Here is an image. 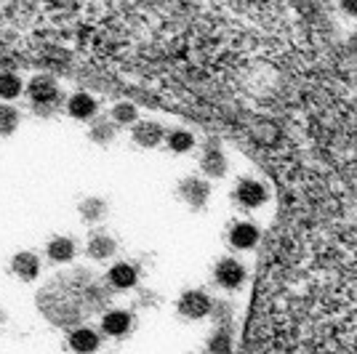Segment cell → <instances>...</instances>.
Returning a JSON list of instances; mask_svg holds the SVG:
<instances>
[{"mask_svg":"<svg viewBox=\"0 0 357 354\" xmlns=\"http://www.w3.org/2000/svg\"><path fill=\"white\" fill-rule=\"evenodd\" d=\"M211 311H213V301L203 291H187L178 298V314L187 317V320H203Z\"/></svg>","mask_w":357,"mask_h":354,"instance_id":"cell-1","label":"cell"},{"mask_svg":"<svg viewBox=\"0 0 357 354\" xmlns=\"http://www.w3.org/2000/svg\"><path fill=\"white\" fill-rule=\"evenodd\" d=\"M267 197H269L267 187H264L261 181H256V178H243V181H238V187H235V200H238V206L248 208V210L264 206Z\"/></svg>","mask_w":357,"mask_h":354,"instance_id":"cell-2","label":"cell"},{"mask_svg":"<svg viewBox=\"0 0 357 354\" xmlns=\"http://www.w3.org/2000/svg\"><path fill=\"white\" fill-rule=\"evenodd\" d=\"M27 96H30L32 104H59V86H56L54 77L38 75L27 86Z\"/></svg>","mask_w":357,"mask_h":354,"instance_id":"cell-3","label":"cell"},{"mask_svg":"<svg viewBox=\"0 0 357 354\" xmlns=\"http://www.w3.org/2000/svg\"><path fill=\"white\" fill-rule=\"evenodd\" d=\"M213 277L227 291H238L240 285L245 282V266L235 261V259H222L213 269Z\"/></svg>","mask_w":357,"mask_h":354,"instance_id":"cell-4","label":"cell"},{"mask_svg":"<svg viewBox=\"0 0 357 354\" xmlns=\"http://www.w3.org/2000/svg\"><path fill=\"white\" fill-rule=\"evenodd\" d=\"M259 229H256V224L251 222H238L232 229H229V245L235 248V251H251L259 245Z\"/></svg>","mask_w":357,"mask_h":354,"instance_id":"cell-5","label":"cell"},{"mask_svg":"<svg viewBox=\"0 0 357 354\" xmlns=\"http://www.w3.org/2000/svg\"><path fill=\"white\" fill-rule=\"evenodd\" d=\"M134 141L139 147H158L160 141H165V131L160 123H155V120H142V123H136L134 125Z\"/></svg>","mask_w":357,"mask_h":354,"instance_id":"cell-6","label":"cell"},{"mask_svg":"<svg viewBox=\"0 0 357 354\" xmlns=\"http://www.w3.org/2000/svg\"><path fill=\"white\" fill-rule=\"evenodd\" d=\"M11 272H14L19 280L32 282L40 275V259L30 251H19L14 259H11Z\"/></svg>","mask_w":357,"mask_h":354,"instance_id":"cell-7","label":"cell"},{"mask_svg":"<svg viewBox=\"0 0 357 354\" xmlns=\"http://www.w3.org/2000/svg\"><path fill=\"white\" fill-rule=\"evenodd\" d=\"M178 194L192 208H203L211 197V187L208 181H200V178H184L181 187H178Z\"/></svg>","mask_w":357,"mask_h":354,"instance_id":"cell-8","label":"cell"},{"mask_svg":"<svg viewBox=\"0 0 357 354\" xmlns=\"http://www.w3.org/2000/svg\"><path fill=\"white\" fill-rule=\"evenodd\" d=\"M131 314L123 309H109L102 317V333H107V336H112V339H123L128 330H131Z\"/></svg>","mask_w":357,"mask_h":354,"instance_id":"cell-9","label":"cell"},{"mask_svg":"<svg viewBox=\"0 0 357 354\" xmlns=\"http://www.w3.org/2000/svg\"><path fill=\"white\" fill-rule=\"evenodd\" d=\"M67 344H70V349H75V352H96L102 339L91 328H73L70 336H67Z\"/></svg>","mask_w":357,"mask_h":354,"instance_id":"cell-10","label":"cell"},{"mask_svg":"<svg viewBox=\"0 0 357 354\" xmlns=\"http://www.w3.org/2000/svg\"><path fill=\"white\" fill-rule=\"evenodd\" d=\"M96 109H99L96 99H93L91 93H83V91H80V93H73L70 102H67V112H70L75 120H91L96 115Z\"/></svg>","mask_w":357,"mask_h":354,"instance_id":"cell-11","label":"cell"},{"mask_svg":"<svg viewBox=\"0 0 357 354\" xmlns=\"http://www.w3.org/2000/svg\"><path fill=\"white\" fill-rule=\"evenodd\" d=\"M107 280L112 288H118V291H131L139 280V269L134 264H115L109 269V275H107Z\"/></svg>","mask_w":357,"mask_h":354,"instance_id":"cell-12","label":"cell"},{"mask_svg":"<svg viewBox=\"0 0 357 354\" xmlns=\"http://www.w3.org/2000/svg\"><path fill=\"white\" fill-rule=\"evenodd\" d=\"M200 168L208 174V176L219 178L227 174V157H224V152L216 144H208L206 152H203V157H200Z\"/></svg>","mask_w":357,"mask_h":354,"instance_id":"cell-13","label":"cell"},{"mask_svg":"<svg viewBox=\"0 0 357 354\" xmlns=\"http://www.w3.org/2000/svg\"><path fill=\"white\" fill-rule=\"evenodd\" d=\"M45 253H48L51 261L67 264V261L75 259V240H70V237H51L48 245H45Z\"/></svg>","mask_w":357,"mask_h":354,"instance_id":"cell-14","label":"cell"},{"mask_svg":"<svg viewBox=\"0 0 357 354\" xmlns=\"http://www.w3.org/2000/svg\"><path fill=\"white\" fill-rule=\"evenodd\" d=\"M118 248V243H115V237L105 235V232H96V235H91L89 240V256L91 259H109L112 253Z\"/></svg>","mask_w":357,"mask_h":354,"instance_id":"cell-15","label":"cell"},{"mask_svg":"<svg viewBox=\"0 0 357 354\" xmlns=\"http://www.w3.org/2000/svg\"><path fill=\"white\" fill-rule=\"evenodd\" d=\"M115 131H118V123L109 120H93L89 128V139L93 144H109L115 139Z\"/></svg>","mask_w":357,"mask_h":354,"instance_id":"cell-16","label":"cell"},{"mask_svg":"<svg viewBox=\"0 0 357 354\" xmlns=\"http://www.w3.org/2000/svg\"><path fill=\"white\" fill-rule=\"evenodd\" d=\"M165 144H168L171 152L184 155V152H190L195 147V136L190 131H184V128H176V131H171L165 136Z\"/></svg>","mask_w":357,"mask_h":354,"instance_id":"cell-17","label":"cell"},{"mask_svg":"<svg viewBox=\"0 0 357 354\" xmlns=\"http://www.w3.org/2000/svg\"><path fill=\"white\" fill-rule=\"evenodd\" d=\"M22 91H24V86H22V77H19V75L0 72V99L11 102V99H16Z\"/></svg>","mask_w":357,"mask_h":354,"instance_id":"cell-18","label":"cell"},{"mask_svg":"<svg viewBox=\"0 0 357 354\" xmlns=\"http://www.w3.org/2000/svg\"><path fill=\"white\" fill-rule=\"evenodd\" d=\"M107 213V206L105 200H99V197H86L83 203H80V216L86 219V222H102Z\"/></svg>","mask_w":357,"mask_h":354,"instance_id":"cell-19","label":"cell"},{"mask_svg":"<svg viewBox=\"0 0 357 354\" xmlns=\"http://www.w3.org/2000/svg\"><path fill=\"white\" fill-rule=\"evenodd\" d=\"M19 128V112L8 102L0 104V136H11Z\"/></svg>","mask_w":357,"mask_h":354,"instance_id":"cell-20","label":"cell"},{"mask_svg":"<svg viewBox=\"0 0 357 354\" xmlns=\"http://www.w3.org/2000/svg\"><path fill=\"white\" fill-rule=\"evenodd\" d=\"M109 118L115 120L118 125H134L136 120H139V112H136L134 104L128 102H120L112 107V112H109Z\"/></svg>","mask_w":357,"mask_h":354,"instance_id":"cell-21","label":"cell"},{"mask_svg":"<svg viewBox=\"0 0 357 354\" xmlns=\"http://www.w3.org/2000/svg\"><path fill=\"white\" fill-rule=\"evenodd\" d=\"M232 349V341L227 333H213V339L208 341V352H229Z\"/></svg>","mask_w":357,"mask_h":354,"instance_id":"cell-22","label":"cell"},{"mask_svg":"<svg viewBox=\"0 0 357 354\" xmlns=\"http://www.w3.org/2000/svg\"><path fill=\"white\" fill-rule=\"evenodd\" d=\"M342 3V11L349 16H357V0H339Z\"/></svg>","mask_w":357,"mask_h":354,"instance_id":"cell-23","label":"cell"}]
</instances>
